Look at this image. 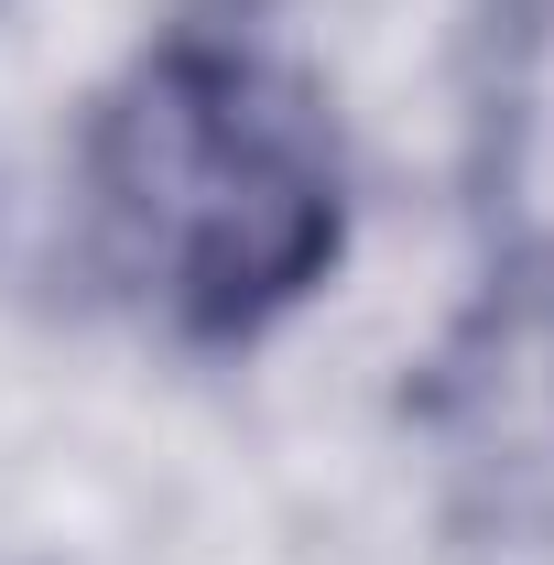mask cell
I'll return each mask as SVG.
<instances>
[{
  "instance_id": "cell-1",
  "label": "cell",
  "mask_w": 554,
  "mask_h": 565,
  "mask_svg": "<svg viewBox=\"0 0 554 565\" xmlns=\"http://www.w3.org/2000/svg\"><path fill=\"white\" fill-rule=\"evenodd\" d=\"M87 207L120 282H141L174 327L251 338L338 262V141L305 76L251 33L174 22L87 141Z\"/></svg>"
}]
</instances>
